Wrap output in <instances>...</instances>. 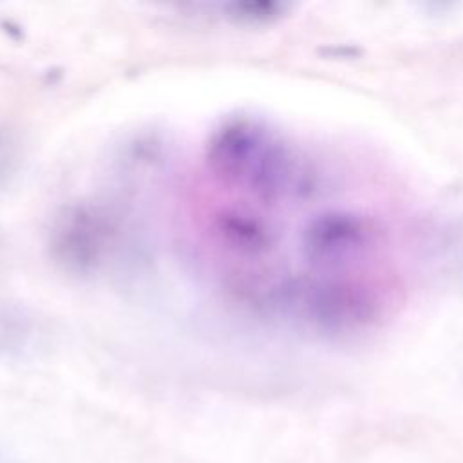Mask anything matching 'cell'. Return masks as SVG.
<instances>
[{"mask_svg": "<svg viewBox=\"0 0 463 463\" xmlns=\"http://www.w3.org/2000/svg\"><path fill=\"white\" fill-rule=\"evenodd\" d=\"M383 244L385 230L380 222L347 208L320 212L302 232L306 260L331 271L373 259Z\"/></svg>", "mask_w": 463, "mask_h": 463, "instance_id": "1", "label": "cell"}]
</instances>
